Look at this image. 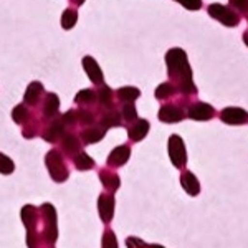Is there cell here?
<instances>
[{
    "mask_svg": "<svg viewBox=\"0 0 248 248\" xmlns=\"http://www.w3.org/2000/svg\"><path fill=\"white\" fill-rule=\"evenodd\" d=\"M103 248H118V243H116V237L111 230H106L105 237H103Z\"/></svg>",
    "mask_w": 248,
    "mask_h": 248,
    "instance_id": "32",
    "label": "cell"
},
{
    "mask_svg": "<svg viewBox=\"0 0 248 248\" xmlns=\"http://www.w3.org/2000/svg\"><path fill=\"white\" fill-rule=\"evenodd\" d=\"M157 118L162 123H179L186 118V111L179 105H164L157 113Z\"/></svg>",
    "mask_w": 248,
    "mask_h": 248,
    "instance_id": "7",
    "label": "cell"
},
{
    "mask_svg": "<svg viewBox=\"0 0 248 248\" xmlns=\"http://www.w3.org/2000/svg\"><path fill=\"white\" fill-rule=\"evenodd\" d=\"M116 96H118V99L123 105L124 103H134L136 99L141 96V91H139V88H134V86H124L116 91Z\"/></svg>",
    "mask_w": 248,
    "mask_h": 248,
    "instance_id": "19",
    "label": "cell"
},
{
    "mask_svg": "<svg viewBox=\"0 0 248 248\" xmlns=\"http://www.w3.org/2000/svg\"><path fill=\"white\" fill-rule=\"evenodd\" d=\"M75 164H77V169L88 170V169H91V167L94 166V161L90 157V155H86L85 153H79L78 157L75 159Z\"/></svg>",
    "mask_w": 248,
    "mask_h": 248,
    "instance_id": "27",
    "label": "cell"
},
{
    "mask_svg": "<svg viewBox=\"0 0 248 248\" xmlns=\"http://www.w3.org/2000/svg\"><path fill=\"white\" fill-rule=\"evenodd\" d=\"M60 109V99L55 93H45L43 98V116L48 119L55 118Z\"/></svg>",
    "mask_w": 248,
    "mask_h": 248,
    "instance_id": "13",
    "label": "cell"
},
{
    "mask_svg": "<svg viewBox=\"0 0 248 248\" xmlns=\"http://www.w3.org/2000/svg\"><path fill=\"white\" fill-rule=\"evenodd\" d=\"M121 118L127 123L138 121V109H136L134 103H124L121 106Z\"/></svg>",
    "mask_w": 248,
    "mask_h": 248,
    "instance_id": "25",
    "label": "cell"
},
{
    "mask_svg": "<svg viewBox=\"0 0 248 248\" xmlns=\"http://www.w3.org/2000/svg\"><path fill=\"white\" fill-rule=\"evenodd\" d=\"M129 154H131V149L127 146H119L116 147V149L111 153V155L108 157V164L109 166H123V164H126V161L129 159Z\"/></svg>",
    "mask_w": 248,
    "mask_h": 248,
    "instance_id": "17",
    "label": "cell"
},
{
    "mask_svg": "<svg viewBox=\"0 0 248 248\" xmlns=\"http://www.w3.org/2000/svg\"><path fill=\"white\" fill-rule=\"evenodd\" d=\"M43 96H45V88L40 81H31L23 96V101L27 106H37L40 101H43Z\"/></svg>",
    "mask_w": 248,
    "mask_h": 248,
    "instance_id": "10",
    "label": "cell"
},
{
    "mask_svg": "<svg viewBox=\"0 0 248 248\" xmlns=\"http://www.w3.org/2000/svg\"><path fill=\"white\" fill-rule=\"evenodd\" d=\"M121 113L116 111L114 108H108V109L103 113L101 119H99V126L105 127V129H109V127H116V126H121Z\"/></svg>",
    "mask_w": 248,
    "mask_h": 248,
    "instance_id": "14",
    "label": "cell"
},
{
    "mask_svg": "<svg viewBox=\"0 0 248 248\" xmlns=\"http://www.w3.org/2000/svg\"><path fill=\"white\" fill-rule=\"evenodd\" d=\"M177 94V88H175L172 83H162V85L157 86V90H155V98L157 99H169L172 96Z\"/></svg>",
    "mask_w": 248,
    "mask_h": 248,
    "instance_id": "23",
    "label": "cell"
},
{
    "mask_svg": "<svg viewBox=\"0 0 248 248\" xmlns=\"http://www.w3.org/2000/svg\"><path fill=\"white\" fill-rule=\"evenodd\" d=\"M42 210L45 212V220H46V240L48 243H53L57 240V212L50 203H45L42 207Z\"/></svg>",
    "mask_w": 248,
    "mask_h": 248,
    "instance_id": "9",
    "label": "cell"
},
{
    "mask_svg": "<svg viewBox=\"0 0 248 248\" xmlns=\"http://www.w3.org/2000/svg\"><path fill=\"white\" fill-rule=\"evenodd\" d=\"M243 42H245V45L248 46V30L245 31V33H243Z\"/></svg>",
    "mask_w": 248,
    "mask_h": 248,
    "instance_id": "37",
    "label": "cell"
},
{
    "mask_svg": "<svg viewBox=\"0 0 248 248\" xmlns=\"http://www.w3.org/2000/svg\"><path fill=\"white\" fill-rule=\"evenodd\" d=\"M101 182H103V186L108 187L111 192H114L116 189L119 187V177L116 174H111V172H106V170H103L101 172Z\"/></svg>",
    "mask_w": 248,
    "mask_h": 248,
    "instance_id": "26",
    "label": "cell"
},
{
    "mask_svg": "<svg viewBox=\"0 0 248 248\" xmlns=\"http://www.w3.org/2000/svg\"><path fill=\"white\" fill-rule=\"evenodd\" d=\"M75 103L81 106H90L96 103V91L93 90H81L75 96Z\"/></svg>",
    "mask_w": 248,
    "mask_h": 248,
    "instance_id": "21",
    "label": "cell"
},
{
    "mask_svg": "<svg viewBox=\"0 0 248 248\" xmlns=\"http://www.w3.org/2000/svg\"><path fill=\"white\" fill-rule=\"evenodd\" d=\"M113 101H114V91L106 85H99L98 90H96V103L103 109H108V108H113Z\"/></svg>",
    "mask_w": 248,
    "mask_h": 248,
    "instance_id": "12",
    "label": "cell"
},
{
    "mask_svg": "<svg viewBox=\"0 0 248 248\" xmlns=\"http://www.w3.org/2000/svg\"><path fill=\"white\" fill-rule=\"evenodd\" d=\"M14 169H15L14 162H12L7 155L0 154V172H2V174H12Z\"/></svg>",
    "mask_w": 248,
    "mask_h": 248,
    "instance_id": "30",
    "label": "cell"
},
{
    "mask_svg": "<svg viewBox=\"0 0 248 248\" xmlns=\"http://www.w3.org/2000/svg\"><path fill=\"white\" fill-rule=\"evenodd\" d=\"M70 3H71V5H75V7H79V5H83V3H85V0H70Z\"/></svg>",
    "mask_w": 248,
    "mask_h": 248,
    "instance_id": "36",
    "label": "cell"
},
{
    "mask_svg": "<svg viewBox=\"0 0 248 248\" xmlns=\"http://www.w3.org/2000/svg\"><path fill=\"white\" fill-rule=\"evenodd\" d=\"M220 119L225 124H230V126H240V124L248 123V113L242 108H223L220 111Z\"/></svg>",
    "mask_w": 248,
    "mask_h": 248,
    "instance_id": "5",
    "label": "cell"
},
{
    "mask_svg": "<svg viewBox=\"0 0 248 248\" xmlns=\"http://www.w3.org/2000/svg\"><path fill=\"white\" fill-rule=\"evenodd\" d=\"M229 2L237 14H248V0H229Z\"/></svg>",
    "mask_w": 248,
    "mask_h": 248,
    "instance_id": "31",
    "label": "cell"
},
{
    "mask_svg": "<svg viewBox=\"0 0 248 248\" xmlns=\"http://www.w3.org/2000/svg\"><path fill=\"white\" fill-rule=\"evenodd\" d=\"M46 166L48 170H50L51 179H55L57 182H63L68 177V169L63 164L62 155L57 151H51V153L46 154Z\"/></svg>",
    "mask_w": 248,
    "mask_h": 248,
    "instance_id": "3",
    "label": "cell"
},
{
    "mask_svg": "<svg viewBox=\"0 0 248 248\" xmlns=\"http://www.w3.org/2000/svg\"><path fill=\"white\" fill-rule=\"evenodd\" d=\"M129 139L134 142H139L141 139L146 138V134L149 133V121H146V119H138V121H134L133 126L129 127Z\"/></svg>",
    "mask_w": 248,
    "mask_h": 248,
    "instance_id": "15",
    "label": "cell"
},
{
    "mask_svg": "<svg viewBox=\"0 0 248 248\" xmlns=\"http://www.w3.org/2000/svg\"><path fill=\"white\" fill-rule=\"evenodd\" d=\"M63 124H66V126H75L77 124V109H70L66 111L65 114H63Z\"/></svg>",
    "mask_w": 248,
    "mask_h": 248,
    "instance_id": "34",
    "label": "cell"
},
{
    "mask_svg": "<svg viewBox=\"0 0 248 248\" xmlns=\"http://www.w3.org/2000/svg\"><path fill=\"white\" fill-rule=\"evenodd\" d=\"M167 75L172 79V85L177 88L184 96L197 94V88L192 79V68L187 60V53L182 48H170L166 53Z\"/></svg>",
    "mask_w": 248,
    "mask_h": 248,
    "instance_id": "1",
    "label": "cell"
},
{
    "mask_svg": "<svg viewBox=\"0 0 248 248\" xmlns=\"http://www.w3.org/2000/svg\"><path fill=\"white\" fill-rule=\"evenodd\" d=\"M247 20H248V14H247Z\"/></svg>",
    "mask_w": 248,
    "mask_h": 248,
    "instance_id": "39",
    "label": "cell"
},
{
    "mask_svg": "<svg viewBox=\"0 0 248 248\" xmlns=\"http://www.w3.org/2000/svg\"><path fill=\"white\" fill-rule=\"evenodd\" d=\"M63 134H65V124L63 121H53L50 123V126L45 129V133H43V138L46 139L48 142H53L57 141L58 138H63Z\"/></svg>",
    "mask_w": 248,
    "mask_h": 248,
    "instance_id": "18",
    "label": "cell"
},
{
    "mask_svg": "<svg viewBox=\"0 0 248 248\" xmlns=\"http://www.w3.org/2000/svg\"><path fill=\"white\" fill-rule=\"evenodd\" d=\"M187 116H189L190 119H194V121H209V119H212L215 116V109H214V106L207 105V103L197 101L189 106Z\"/></svg>",
    "mask_w": 248,
    "mask_h": 248,
    "instance_id": "6",
    "label": "cell"
},
{
    "mask_svg": "<svg viewBox=\"0 0 248 248\" xmlns=\"http://www.w3.org/2000/svg\"><path fill=\"white\" fill-rule=\"evenodd\" d=\"M149 248H164V247H161V245H151Z\"/></svg>",
    "mask_w": 248,
    "mask_h": 248,
    "instance_id": "38",
    "label": "cell"
},
{
    "mask_svg": "<svg viewBox=\"0 0 248 248\" xmlns=\"http://www.w3.org/2000/svg\"><path fill=\"white\" fill-rule=\"evenodd\" d=\"M106 129L101 126H91L88 127V129L83 131L81 138H83V142L85 144H93V142H98L103 139V136H105Z\"/></svg>",
    "mask_w": 248,
    "mask_h": 248,
    "instance_id": "20",
    "label": "cell"
},
{
    "mask_svg": "<svg viewBox=\"0 0 248 248\" xmlns=\"http://www.w3.org/2000/svg\"><path fill=\"white\" fill-rule=\"evenodd\" d=\"M12 118H14V121L17 124H23V123L29 121V119H30V111H29V108H27L25 103L17 105L14 108V111H12Z\"/></svg>",
    "mask_w": 248,
    "mask_h": 248,
    "instance_id": "22",
    "label": "cell"
},
{
    "mask_svg": "<svg viewBox=\"0 0 248 248\" xmlns=\"http://www.w3.org/2000/svg\"><path fill=\"white\" fill-rule=\"evenodd\" d=\"M169 155L170 161L175 167H184L187 162V154H186V146L182 142V138L177 134H172L169 138Z\"/></svg>",
    "mask_w": 248,
    "mask_h": 248,
    "instance_id": "4",
    "label": "cell"
},
{
    "mask_svg": "<svg viewBox=\"0 0 248 248\" xmlns=\"http://www.w3.org/2000/svg\"><path fill=\"white\" fill-rule=\"evenodd\" d=\"M83 68H85L88 78L91 79V83H93V85H96V86L105 85V83H103V81H105L103 71H101V68H99L98 62H96L93 57H85V58H83Z\"/></svg>",
    "mask_w": 248,
    "mask_h": 248,
    "instance_id": "8",
    "label": "cell"
},
{
    "mask_svg": "<svg viewBox=\"0 0 248 248\" xmlns=\"http://www.w3.org/2000/svg\"><path fill=\"white\" fill-rule=\"evenodd\" d=\"M187 10H201L202 9V0H175Z\"/></svg>",
    "mask_w": 248,
    "mask_h": 248,
    "instance_id": "33",
    "label": "cell"
},
{
    "mask_svg": "<svg viewBox=\"0 0 248 248\" xmlns=\"http://www.w3.org/2000/svg\"><path fill=\"white\" fill-rule=\"evenodd\" d=\"M63 147H65L68 153H73V151H77L79 147L78 139L73 134H63Z\"/></svg>",
    "mask_w": 248,
    "mask_h": 248,
    "instance_id": "29",
    "label": "cell"
},
{
    "mask_svg": "<svg viewBox=\"0 0 248 248\" xmlns=\"http://www.w3.org/2000/svg\"><path fill=\"white\" fill-rule=\"evenodd\" d=\"M77 20H78V12L75 9H66L62 15V27L65 30H71L77 25Z\"/></svg>",
    "mask_w": 248,
    "mask_h": 248,
    "instance_id": "24",
    "label": "cell"
},
{
    "mask_svg": "<svg viewBox=\"0 0 248 248\" xmlns=\"http://www.w3.org/2000/svg\"><path fill=\"white\" fill-rule=\"evenodd\" d=\"M93 124L94 123V114L90 109H79L77 111V124Z\"/></svg>",
    "mask_w": 248,
    "mask_h": 248,
    "instance_id": "28",
    "label": "cell"
},
{
    "mask_svg": "<svg viewBox=\"0 0 248 248\" xmlns=\"http://www.w3.org/2000/svg\"><path fill=\"white\" fill-rule=\"evenodd\" d=\"M127 248H147L146 243L139 238H127Z\"/></svg>",
    "mask_w": 248,
    "mask_h": 248,
    "instance_id": "35",
    "label": "cell"
},
{
    "mask_svg": "<svg viewBox=\"0 0 248 248\" xmlns=\"http://www.w3.org/2000/svg\"><path fill=\"white\" fill-rule=\"evenodd\" d=\"M181 184H182V187L186 189V192L189 195H199V192H201V184H199L197 177H195L190 170L182 172Z\"/></svg>",
    "mask_w": 248,
    "mask_h": 248,
    "instance_id": "16",
    "label": "cell"
},
{
    "mask_svg": "<svg viewBox=\"0 0 248 248\" xmlns=\"http://www.w3.org/2000/svg\"><path fill=\"white\" fill-rule=\"evenodd\" d=\"M98 209H99V215H101L103 222L109 223L111 218H113V214H114V197L113 195L103 194L101 197H99Z\"/></svg>",
    "mask_w": 248,
    "mask_h": 248,
    "instance_id": "11",
    "label": "cell"
},
{
    "mask_svg": "<svg viewBox=\"0 0 248 248\" xmlns=\"http://www.w3.org/2000/svg\"><path fill=\"white\" fill-rule=\"evenodd\" d=\"M207 12L212 18H215L225 27H237L240 23V14H237L232 7L222 5V3H210L207 7Z\"/></svg>",
    "mask_w": 248,
    "mask_h": 248,
    "instance_id": "2",
    "label": "cell"
}]
</instances>
